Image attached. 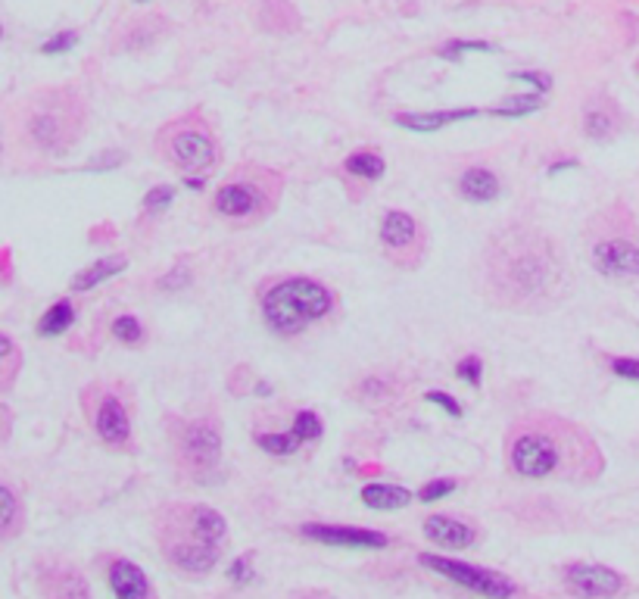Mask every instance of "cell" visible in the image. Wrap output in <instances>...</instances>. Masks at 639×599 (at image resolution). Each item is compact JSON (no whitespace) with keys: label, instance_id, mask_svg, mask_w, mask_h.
I'll list each match as a JSON object with an SVG mask.
<instances>
[{"label":"cell","instance_id":"obj_13","mask_svg":"<svg viewBox=\"0 0 639 599\" xmlns=\"http://www.w3.org/2000/svg\"><path fill=\"white\" fill-rule=\"evenodd\" d=\"M565 590L577 599H612L624 590V575L596 562H574L561 575Z\"/></svg>","mask_w":639,"mask_h":599},{"label":"cell","instance_id":"obj_14","mask_svg":"<svg viewBox=\"0 0 639 599\" xmlns=\"http://www.w3.org/2000/svg\"><path fill=\"white\" fill-rule=\"evenodd\" d=\"M306 540L315 544L337 546V549H384L387 546V534L371 531V527H353V525H319V521H306L300 527Z\"/></svg>","mask_w":639,"mask_h":599},{"label":"cell","instance_id":"obj_38","mask_svg":"<svg viewBox=\"0 0 639 599\" xmlns=\"http://www.w3.org/2000/svg\"><path fill=\"white\" fill-rule=\"evenodd\" d=\"M612 372L617 378H627V382H639V359L634 356H615L612 362Z\"/></svg>","mask_w":639,"mask_h":599},{"label":"cell","instance_id":"obj_33","mask_svg":"<svg viewBox=\"0 0 639 599\" xmlns=\"http://www.w3.org/2000/svg\"><path fill=\"white\" fill-rule=\"evenodd\" d=\"M172 200H175V188L157 185L153 191H147L144 207H147V213H163L166 207H172Z\"/></svg>","mask_w":639,"mask_h":599},{"label":"cell","instance_id":"obj_23","mask_svg":"<svg viewBox=\"0 0 639 599\" xmlns=\"http://www.w3.org/2000/svg\"><path fill=\"white\" fill-rule=\"evenodd\" d=\"M25 525V509L19 493L10 488V484L0 481V544L13 540Z\"/></svg>","mask_w":639,"mask_h":599},{"label":"cell","instance_id":"obj_28","mask_svg":"<svg viewBox=\"0 0 639 599\" xmlns=\"http://www.w3.org/2000/svg\"><path fill=\"white\" fill-rule=\"evenodd\" d=\"M543 107V94H518V97H505L500 107H493L490 112L493 116H528V112H537Z\"/></svg>","mask_w":639,"mask_h":599},{"label":"cell","instance_id":"obj_29","mask_svg":"<svg viewBox=\"0 0 639 599\" xmlns=\"http://www.w3.org/2000/svg\"><path fill=\"white\" fill-rule=\"evenodd\" d=\"M291 431L297 434L303 443H312V440H319L325 428H321V419L312 412V409H303V412H297V419H293V428H291Z\"/></svg>","mask_w":639,"mask_h":599},{"label":"cell","instance_id":"obj_24","mask_svg":"<svg viewBox=\"0 0 639 599\" xmlns=\"http://www.w3.org/2000/svg\"><path fill=\"white\" fill-rule=\"evenodd\" d=\"M343 172H349L353 179H362V181H377V179H384V172H387V163H384L381 153L359 150V153H353V157H347Z\"/></svg>","mask_w":639,"mask_h":599},{"label":"cell","instance_id":"obj_35","mask_svg":"<svg viewBox=\"0 0 639 599\" xmlns=\"http://www.w3.org/2000/svg\"><path fill=\"white\" fill-rule=\"evenodd\" d=\"M75 44H79V34H75V32H60V34H53L51 41H44V44H41V53L56 56V53L72 51Z\"/></svg>","mask_w":639,"mask_h":599},{"label":"cell","instance_id":"obj_1","mask_svg":"<svg viewBox=\"0 0 639 599\" xmlns=\"http://www.w3.org/2000/svg\"><path fill=\"white\" fill-rule=\"evenodd\" d=\"M474 281L490 306L518 315L552 313L571 287L558 241L530 222H509L483 241Z\"/></svg>","mask_w":639,"mask_h":599},{"label":"cell","instance_id":"obj_45","mask_svg":"<svg viewBox=\"0 0 639 599\" xmlns=\"http://www.w3.org/2000/svg\"><path fill=\"white\" fill-rule=\"evenodd\" d=\"M312 599H325V596H312Z\"/></svg>","mask_w":639,"mask_h":599},{"label":"cell","instance_id":"obj_4","mask_svg":"<svg viewBox=\"0 0 639 599\" xmlns=\"http://www.w3.org/2000/svg\"><path fill=\"white\" fill-rule=\"evenodd\" d=\"M284 197V175L259 163L237 166L213 194V213L234 228H256L275 216Z\"/></svg>","mask_w":639,"mask_h":599},{"label":"cell","instance_id":"obj_20","mask_svg":"<svg viewBox=\"0 0 639 599\" xmlns=\"http://www.w3.org/2000/svg\"><path fill=\"white\" fill-rule=\"evenodd\" d=\"M459 194L472 203H490L500 194V179H496V172L481 169V166L465 169V172L459 175Z\"/></svg>","mask_w":639,"mask_h":599},{"label":"cell","instance_id":"obj_22","mask_svg":"<svg viewBox=\"0 0 639 599\" xmlns=\"http://www.w3.org/2000/svg\"><path fill=\"white\" fill-rule=\"evenodd\" d=\"M359 497L368 509L393 512V509H405V506L415 499V493L405 490V488H396V484H368V488H362Z\"/></svg>","mask_w":639,"mask_h":599},{"label":"cell","instance_id":"obj_37","mask_svg":"<svg viewBox=\"0 0 639 599\" xmlns=\"http://www.w3.org/2000/svg\"><path fill=\"white\" fill-rule=\"evenodd\" d=\"M465 51H483L487 53L490 51V44L487 41H449V44L440 47V56H449V60H459Z\"/></svg>","mask_w":639,"mask_h":599},{"label":"cell","instance_id":"obj_19","mask_svg":"<svg viewBox=\"0 0 639 599\" xmlns=\"http://www.w3.org/2000/svg\"><path fill=\"white\" fill-rule=\"evenodd\" d=\"M617 129H621V116H617L615 103H608L606 97L593 101L584 110V135L596 144H608L617 135Z\"/></svg>","mask_w":639,"mask_h":599},{"label":"cell","instance_id":"obj_9","mask_svg":"<svg viewBox=\"0 0 639 599\" xmlns=\"http://www.w3.org/2000/svg\"><path fill=\"white\" fill-rule=\"evenodd\" d=\"M91 425L110 449H129L135 437V403L116 384H97L88 400Z\"/></svg>","mask_w":639,"mask_h":599},{"label":"cell","instance_id":"obj_43","mask_svg":"<svg viewBox=\"0 0 639 599\" xmlns=\"http://www.w3.org/2000/svg\"><path fill=\"white\" fill-rule=\"evenodd\" d=\"M135 4H147V0H135Z\"/></svg>","mask_w":639,"mask_h":599},{"label":"cell","instance_id":"obj_2","mask_svg":"<svg viewBox=\"0 0 639 599\" xmlns=\"http://www.w3.org/2000/svg\"><path fill=\"white\" fill-rule=\"evenodd\" d=\"M505 465L524 481H589L602 471V449L577 421L524 412L505 431Z\"/></svg>","mask_w":639,"mask_h":599},{"label":"cell","instance_id":"obj_16","mask_svg":"<svg viewBox=\"0 0 639 599\" xmlns=\"http://www.w3.org/2000/svg\"><path fill=\"white\" fill-rule=\"evenodd\" d=\"M110 590L116 599H157V590L147 581V575L140 572L135 562L129 559H116L107 572Z\"/></svg>","mask_w":639,"mask_h":599},{"label":"cell","instance_id":"obj_40","mask_svg":"<svg viewBox=\"0 0 639 599\" xmlns=\"http://www.w3.org/2000/svg\"><path fill=\"white\" fill-rule=\"evenodd\" d=\"M511 79H518V82H530L533 88L539 91V94H546V91L552 88V79L549 75H539V72H515Z\"/></svg>","mask_w":639,"mask_h":599},{"label":"cell","instance_id":"obj_44","mask_svg":"<svg viewBox=\"0 0 639 599\" xmlns=\"http://www.w3.org/2000/svg\"><path fill=\"white\" fill-rule=\"evenodd\" d=\"M0 38H4V28H0Z\"/></svg>","mask_w":639,"mask_h":599},{"label":"cell","instance_id":"obj_32","mask_svg":"<svg viewBox=\"0 0 639 599\" xmlns=\"http://www.w3.org/2000/svg\"><path fill=\"white\" fill-rule=\"evenodd\" d=\"M16 365H19L16 343H13L6 334H0V375L6 378V384L13 382V372H16Z\"/></svg>","mask_w":639,"mask_h":599},{"label":"cell","instance_id":"obj_11","mask_svg":"<svg viewBox=\"0 0 639 599\" xmlns=\"http://www.w3.org/2000/svg\"><path fill=\"white\" fill-rule=\"evenodd\" d=\"M418 562L424 568H431L434 575L446 577V581L459 584V587L472 590V594L483 599H511L518 594V584L511 581V577H505L502 572H493V568H481V565H472V562H459V559H449V556H434V553L418 556Z\"/></svg>","mask_w":639,"mask_h":599},{"label":"cell","instance_id":"obj_12","mask_svg":"<svg viewBox=\"0 0 639 599\" xmlns=\"http://www.w3.org/2000/svg\"><path fill=\"white\" fill-rule=\"evenodd\" d=\"M25 131L41 153H66L81 135V112L75 110V103H66V107H44L32 112Z\"/></svg>","mask_w":639,"mask_h":599},{"label":"cell","instance_id":"obj_18","mask_svg":"<svg viewBox=\"0 0 639 599\" xmlns=\"http://www.w3.org/2000/svg\"><path fill=\"white\" fill-rule=\"evenodd\" d=\"M477 116H481V110L462 107V110H437V112H399L393 122L409 131H440L453 122H465V119H477Z\"/></svg>","mask_w":639,"mask_h":599},{"label":"cell","instance_id":"obj_21","mask_svg":"<svg viewBox=\"0 0 639 599\" xmlns=\"http://www.w3.org/2000/svg\"><path fill=\"white\" fill-rule=\"evenodd\" d=\"M125 266H129V256H125V253H112V256H103V259H97V263L84 266L69 287H72V291H91V287L110 281L112 275H122Z\"/></svg>","mask_w":639,"mask_h":599},{"label":"cell","instance_id":"obj_6","mask_svg":"<svg viewBox=\"0 0 639 599\" xmlns=\"http://www.w3.org/2000/svg\"><path fill=\"white\" fill-rule=\"evenodd\" d=\"M153 147L163 157L166 166L178 169L185 179L206 175L219 163V140L215 131L200 112H185V116L166 122L153 138Z\"/></svg>","mask_w":639,"mask_h":599},{"label":"cell","instance_id":"obj_3","mask_svg":"<svg viewBox=\"0 0 639 599\" xmlns=\"http://www.w3.org/2000/svg\"><path fill=\"white\" fill-rule=\"evenodd\" d=\"M159 553L175 572L206 577L228 544V521L203 503H168L157 512Z\"/></svg>","mask_w":639,"mask_h":599},{"label":"cell","instance_id":"obj_34","mask_svg":"<svg viewBox=\"0 0 639 599\" xmlns=\"http://www.w3.org/2000/svg\"><path fill=\"white\" fill-rule=\"evenodd\" d=\"M455 375L462 378V382H468L472 387L481 384V375H483V359L481 356H465V359H459V365H455Z\"/></svg>","mask_w":639,"mask_h":599},{"label":"cell","instance_id":"obj_39","mask_svg":"<svg viewBox=\"0 0 639 599\" xmlns=\"http://www.w3.org/2000/svg\"><path fill=\"white\" fill-rule=\"evenodd\" d=\"M424 400H431V403H437V406H443L449 415H453V419H462V406L455 403L453 397H449V393H440V391H431L427 393Z\"/></svg>","mask_w":639,"mask_h":599},{"label":"cell","instance_id":"obj_7","mask_svg":"<svg viewBox=\"0 0 639 599\" xmlns=\"http://www.w3.org/2000/svg\"><path fill=\"white\" fill-rule=\"evenodd\" d=\"M168 447L172 462L187 481H209L222 465L224 434L219 419L213 415H194V419L168 421Z\"/></svg>","mask_w":639,"mask_h":599},{"label":"cell","instance_id":"obj_31","mask_svg":"<svg viewBox=\"0 0 639 599\" xmlns=\"http://www.w3.org/2000/svg\"><path fill=\"white\" fill-rule=\"evenodd\" d=\"M453 490H455L453 478H434V481H427L424 488L418 490V499L421 503H437V499H446Z\"/></svg>","mask_w":639,"mask_h":599},{"label":"cell","instance_id":"obj_17","mask_svg":"<svg viewBox=\"0 0 639 599\" xmlns=\"http://www.w3.org/2000/svg\"><path fill=\"white\" fill-rule=\"evenodd\" d=\"M41 594L47 599H91L88 581L69 565H53L41 575Z\"/></svg>","mask_w":639,"mask_h":599},{"label":"cell","instance_id":"obj_5","mask_svg":"<svg viewBox=\"0 0 639 599\" xmlns=\"http://www.w3.org/2000/svg\"><path fill=\"white\" fill-rule=\"evenodd\" d=\"M259 309H262L265 325L275 334L297 337L315 322L331 319L337 309V297L331 287L321 285V281L306 278V275H291V278H281L265 287Z\"/></svg>","mask_w":639,"mask_h":599},{"label":"cell","instance_id":"obj_15","mask_svg":"<svg viewBox=\"0 0 639 599\" xmlns=\"http://www.w3.org/2000/svg\"><path fill=\"white\" fill-rule=\"evenodd\" d=\"M424 537L440 549H468L477 544L472 521H462L455 516H431L424 521Z\"/></svg>","mask_w":639,"mask_h":599},{"label":"cell","instance_id":"obj_41","mask_svg":"<svg viewBox=\"0 0 639 599\" xmlns=\"http://www.w3.org/2000/svg\"><path fill=\"white\" fill-rule=\"evenodd\" d=\"M122 153H116V150H110V153H103L100 159H91L88 163V169H97V172H100V169H112V166H119L122 163Z\"/></svg>","mask_w":639,"mask_h":599},{"label":"cell","instance_id":"obj_30","mask_svg":"<svg viewBox=\"0 0 639 599\" xmlns=\"http://www.w3.org/2000/svg\"><path fill=\"white\" fill-rule=\"evenodd\" d=\"M112 334H116V341L129 343V347H138V343L144 341V325H140L135 315H119V319L112 322Z\"/></svg>","mask_w":639,"mask_h":599},{"label":"cell","instance_id":"obj_26","mask_svg":"<svg viewBox=\"0 0 639 599\" xmlns=\"http://www.w3.org/2000/svg\"><path fill=\"white\" fill-rule=\"evenodd\" d=\"M75 322V306L69 300H56L38 322V334L41 337H56L62 331H69V325Z\"/></svg>","mask_w":639,"mask_h":599},{"label":"cell","instance_id":"obj_8","mask_svg":"<svg viewBox=\"0 0 639 599\" xmlns=\"http://www.w3.org/2000/svg\"><path fill=\"white\" fill-rule=\"evenodd\" d=\"M589 263L602 278H639V237L630 235L627 222H621V209L589 222Z\"/></svg>","mask_w":639,"mask_h":599},{"label":"cell","instance_id":"obj_36","mask_svg":"<svg viewBox=\"0 0 639 599\" xmlns=\"http://www.w3.org/2000/svg\"><path fill=\"white\" fill-rule=\"evenodd\" d=\"M228 577H231L234 584H250L253 577H256V572H253V553L237 556V559L228 565Z\"/></svg>","mask_w":639,"mask_h":599},{"label":"cell","instance_id":"obj_27","mask_svg":"<svg viewBox=\"0 0 639 599\" xmlns=\"http://www.w3.org/2000/svg\"><path fill=\"white\" fill-rule=\"evenodd\" d=\"M256 447H262L265 453H272V456H293L300 447H303V440H300L293 431H287V434H262V431H256Z\"/></svg>","mask_w":639,"mask_h":599},{"label":"cell","instance_id":"obj_42","mask_svg":"<svg viewBox=\"0 0 639 599\" xmlns=\"http://www.w3.org/2000/svg\"><path fill=\"white\" fill-rule=\"evenodd\" d=\"M0 425H4V412H0Z\"/></svg>","mask_w":639,"mask_h":599},{"label":"cell","instance_id":"obj_25","mask_svg":"<svg viewBox=\"0 0 639 599\" xmlns=\"http://www.w3.org/2000/svg\"><path fill=\"white\" fill-rule=\"evenodd\" d=\"M356 400H362V403H390L393 397L399 393V387L393 384V378H384V375H365L359 384H356Z\"/></svg>","mask_w":639,"mask_h":599},{"label":"cell","instance_id":"obj_10","mask_svg":"<svg viewBox=\"0 0 639 599\" xmlns=\"http://www.w3.org/2000/svg\"><path fill=\"white\" fill-rule=\"evenodd\" d=\"M377 241H381L384 256H387L399 272L421 269V263H424L427 256L424 225L412 213H405V209H390V213L381 218Z\"/></svg>","mask_w":639,"mask_h":599}]
</instances>
